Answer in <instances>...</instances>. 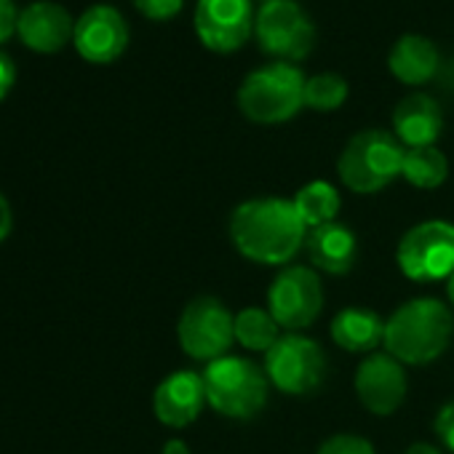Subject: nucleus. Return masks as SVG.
<instances>
[{"label":"nucleus","mask_w":454,"mask_h":454,"mask_svg":"<svg viewBox=\"0 0 454 454\" xmlns=\"http://www.w3.org/2000/svg\"><path fill=\"white\" fill-rule=\"evenodd\" d=\"M231 239L252 262L286 265L308 241V227L292 200L254 198L233 211Z\"/></svg>","instance_id":"1"},{"label":"nucleus","mask_w":454,"mask_h":454,"mask_svg":"<svg viewBox=\"0 0 454 454\" xmlns=\"http://www.w3.org/2000/svg\"><path fill=\"white\" fill-rule=\"evenodd\" d=\"M454 318L451 310L438 300H411L403 302L385 324L382 345L401 364H430L451 342Z\"/></svg>","instance_id":"2"},{"label":"nucleus","mask_w":454,"mask_h":454,"mask_svg":"<svg viewBox=\"0 0 454 454\" xmlns=\"http://www.w3.org/2000/svg\"><path fill=\"white\" fill-rule=\"evenodd\" d=\"M206 403L233 419H249L262 411L270 390L265 369L249 358L222 356L203 369Z\"/></svg>","instance_id":"3"},{"label":"nucleus","mask_w":454,"mask_h":454,"mask_svg":"<svg viewBox=\"0 0 454 454\" xmlns=\"http://www.w3.org/2000/svg\"><path fill=\"white\" fill-rule=\"evenodd\" d=\"M406 147L382 129L358 131L342 150L337 160L340 179L348 190L372 195L401 176Z\"/></svg>","instance_id":"4"},{"label":"nucleus","mask_w":454,"mask_h":454,"mask_svg":"<svg viewBox=\"0 0 454 454\" xmlns=\"http://www.w3.org/2000/svg\"><path fill=\"white\" fill-rule=\"evenodd\" d=\"M305 105V78L289 62H273L247 75L239 89V107L254 123H284Z\"/></svg>","instance_id":"5"},{"label":"nucleus","mask_w":454,"mask_h":454,"mask_svg":"<svg viewBox=\"0 0 454 454\" xmlns=\"http://www.w3.org/2000/svg\"><path fill=\"white\" fill-rule=\"evenodd\" d=\"M395 260L409 281H449L454 273V224L441 219L414 224L401 239Z\"/></svg>","instance_id":"6"},{"label":"nucleus","mask_w":454,"mask_h":454,"mask_svg":"<svg viewBox=\"0 0 454 454\" xmlns=\"http://www.w3.org/2000/svg\"><path fill=\"white\" fill-rule=\"evenodd\" d=\"M176 337L190 358L211 364L231 350L236 340V316L214 297H198L182 310Z\"/></svg>","instance_id":"7"},{"label":"nucleus","mask_w":454,"mask_h":454,"mask_svg":"<svg viewBox=\"0 0 454 454\" xmlns=\"http://www.w3.org/2000/svg\"><path fill=\"white\" fill-rule=\"evenodd\" d=\"M265 374L278 390L289 395H308L326 374V356L316 340L289 332L265 353Z\"/></svg>","instance_id":"8"},{"label":"nucleus","mask_w":454,"mask_h":454,"mask_svg":"<svg viewBox=\"0 0 454 454\" xmlns=\"http://www.w3.org/2000/svg\"><path fill=\"white\" fill-rule=\"evenodd\" d=\"M254 33L265 54L289 65L305 59L316 43V27L294 0H268V4H262Z\"/></svg>","instance_id":"9"},{"label":"nucleus","mask_w":454,"mask_h":454,"mask_svg":"<svg viewBox=\"0 0 454 454\" xmlns=\"http://www.w3.org/2000/svg\"><path fill=\"white\" fill-rule=\"evenodd\" d=\"M324 308V286L310 268H286L268 289V310L286 332L308 329Z\"/></svg>","instance_id":"10"},{"label":"nucleus","mask_w":454,"mask_h":454,"mask_svg":"<svg viewBox=\"0 0 454 454\" xmlns=\"http://www.w3.org/2000/svg\"><path fill=\"white\" fill-rule=\"evenodd\" d=\"M192 22L206 49L231 54L249 41L257 14L252 0H198Z\"/></svg>","instance_id":"11"},{"label":"nucleus","mask_w":454,"mask_h":454,"mask_svg":"<svg viewBox=\"0 0 454 454\" xmlns=\"http://www.w3.org/2000/svg\"><path fill=\"white\" fill-rule=\"evenodd\" d=\"M73 43H75L78 54L86 62L110 65L129 46V25H126V20L121 17L118 9L99 4V6L86 9L78 17Z\"/></svg>","instance_id":"12"},{"label":"nucleus","mask_w":454,"mask_h":454,"mask_svg":"<svg viewBox=\"0 0 454 454\" xmlns=\"http://www.w3.org/2000/svg\"><path fill=\"white\" fill-rule=\"evenodd\" d=\"M356 393L372 414H393L406 398V374L390 353L369 356L356 372Z\"/></svg>","instance_id":"13"},{"label":"nucleus","mask_w":454,"mask_h":454,"mask_svg":"<svg viewBox=\"0 0 454 454\" xmlns=\"http://www.w3.org/2000/svg\"><path fill=\"white\" fill-rule=\"evenodd\" d=\"M73 17L65 6L51 4V0H38V4H30L25 12H20L17 35L27 49L38 54H54L65 49L67 41H73Z\"/></svg>","instance_id":"14"},{"label":"nucleus","mask_w":454,"mask_h":454,"mask_svg":"<svg viewBox=\"0 0 454 454\" xmlns=\"http://www.w3.org/2000/svg\"><path fill=\"white\" fill-rule=\"evenodd\" d=\"M206 403L203 377L195 372H174L168 374L153 395L155 417L168 427H187L198 419Z\"/></svg>","instance_id":"15"},{"label":"nucleus","mask_w":454,"mask_h":454,"mask_svg":"<svg viewBox=\"0 0 454 454\" xmlns=\"http://www.w3.org/2000/svg\"><path fill=\"white\" fill-rule=\"evenodd\" d=\"M308 257L313 268L329 273V276H345L358 257V244L353 231H348L340 222H329L321 227H313L305 241Z\"/></svg>","instance_id":"16"},{"label":"nucleus","mask_w":454,"mask_h":454,"mask_svg":"<svg viewBox=\"0 0 454 454\" xmlns=\"http://www.w3.org/2000/svg\"><path fill=\"white\" fill-rule=\"evenodd\" d=\"M443 126V115L435 99L427 94H409L393 113L395 139L406 147H430Z\"/></svg>","instance_id":"17"},{"label":"nucleus","mask_w":454,"mask_h":454,"mask_svg":"<svg viewBox=\"0 0 454 454\" xmlns=\"http://www.w3.org/2000/svg\"><path fill=\"white\" fill-rule=\"evenodd\" d=\"M387 67H390V73L401 83L422 86L430 78H435L438 70H441L438 49L427 38H422V35H403L390 49Z\"/></svg>","instance_id":"18"},{"label":"nucleus","mask_w":454,"mask_h":454,"mask_svg":"<svg viewBox=\"0 0 454 454\" xmlns=\"http://www.w3.org/2000/svg\"><path fill=\"white\" fill-rule=\"evenodd\" d=\"M332 340L350 353L374 350L385 340V321L374 310L348 308L332 321Z\"/></svg>","instance_id":"19"},{"label":"nucleus","mask_w":454,"mask_h":454,"mask_svg":"<svg viewBox=\"0 0 454 454\" xmlns=\"http://www.w3.org/2000/svg\"><path fill=\"white\" fill-rule=\"evenodd\" d=\"M292 203H294L300 219L305 222V227L313 231V227L334 222V216L340 211V192L329 182H310L302 190H297Z\"/></svg>","instance_id":"20"},{"label":"nucleus","mask_w":454,"mask_h":454,"mask_svg":"<svg viewBox=\"0 0 454 454\" xmlns=\"http://www.w3.org/2000/svg\"><path fill=\"white\" fill-rule=\"evenodd\" d=\"M446 174H449V163L438 147H433V145L430 147H406L401 176L409 179L414 187L433 190V187L443 184Z\"/></svg>","instance_id":"21"},{"label":"nucleus","mask_w":454,"mask_h":454,"mask_svg":"<svg viewBox=\"0 0 454 454\" xmlns=\"http://www.w3.org/2000/svg\"><path fill=\"white\" fill-rule=\"evenodd\" d=\"M278 324L270 316V310H260V308H244L236 316V340L247 348V350H262L268 353L276 342H278Z\"/></svg>","instance_id":"22"},{"label":"nucleus","mask_w":454,"mask_h":454,"mask_svg":"<svg viewBox=\"0 0 454 454\" xmlns=\"http://www.w3.org/2000/svg\"><path fill=\"white\" fill-rule=\"evenodd\" d=\"M348 99V83L337 73H318L305 81V105L321 113L337 110Z\"/></svg>","instance_id":"23"},{"label":"nucleus","mask_w":454,"mask_h":454,"mask_svg":"<svg viewBox=\"0 0 454 454\" xmlns=\"http://www.w3.org/2000/svg\"><path fill=\"white\" fill-rule=\"evenodd\" d=\"M316 454H374V446L361 438V435H350V433H340L326 438Z\"/></svg>","instance_id":"24"},{"label":"nucleus","mask_w":454,"mask_h":454,"mask_svg":"<svg viewBox=\"0 0 454 454\" xmlns=\"http://www.w3.org/2000/svg\"><path fill=\"white\" fill-rule=\"evenodd\" d=\"M134 6L147 17V20H155V22H163V20H171L182 12L184 0H134Z\"/></svg>","instance_id":"25"},{"label":"nucleus","mask_w":454,"mask_h":454,"mask_svg":"<svg viewBox=\"0 0 454 454\" xmlns=\"http://www.w3.org/2000/svg\"><path fill=\"white\" fill-rule=\"evenodd\" d=\"M435 433L449 451H454V401L446 403L435 417Z\"/></svg>","instance_id":"26"},{"label":"nucleus","mask_w":454,"mask_h":454,"mask_svg":"<svg viewBox=\"0 0 454 454\" xmlns=\"http://www.w3.org/2000/svg\"><path fill=\"white\" fill-rule=\"evenodd\" d=\"M20 12L14 6V0H0V43H6L17 33Z\"/></svg>","instance_id":"27"},{"label":"nucleus","mask_w":454,"mask_h":454,"mask_svg":"<svg viewBox=\"0 0 454 454\" xmlns=\"http://www.w3.org/2000/svg\"><path fill=\"white\" fill-rule=\"evenodd\" d=\"M14 83H17V67L6 54H0V102L9 97Z\"/></svg>","instance_id":"28"},{"label":"nucleus","mask_w":454,"mask_h":454,"mask_svg":"<svg viewBox=\"0 0 454 454\" xmlns=\"http://www.w3.org/2000/svg\"><path fill=\"white\" fill-rule=\"evenodd\" d=\"M14 231V208L9 203V198L0 192V244H4Z\"/></svg>","instance_id":"29"},{"label":"nucleus","mask_w":454,"mask_h":454,"mask_svg":"<svg viewBox=\"0 0 454 454\" xmlns=\"http://www.w3.org/2000/svg\"><path fill=\"white\" fill-rule=\"evenodd\" d=\"M441 86L454 94V59L446 67H441Z\"/></svg>","instance_id":"30"},{"label":"nucleus","mask_w":454,"mask_h":454,"mask_svg":"<svg viewBox=\"0 0 454 454\" xmlns=\"http://www.w3.org/2000/svg\"><path fill=\"white\" fill-rule=\"evenodd\" d=\"M163 454H190V451H187V443H184V441L171 438V441L163 446Z\"/></svg>","instance_id":"31"},{"label":"nucleus","mask_w":454,"mask_h":454,"mask_svg":"<svg viewBox=\"0 0 454 454\" xmlns=\"http://www.w3.org/2000/svg\"><path fill=\"white\" fill-rule=\"evenodd\" d=\"M403 454H441V451L430 443H411Z\"/></svg>","instance_id":"32"},{"label":"nucleus","mask_w":454,"mask_h":454,"mask_svg":"<svg viewBox=\"0 0 454 454\" xmlns=\"http://www.w3.org/2000/svg\"><path fill=\"white\" fill-rule=\"evenodd\" d=\"M446 292H449V300H451V305H454V273L449 276V284H446Z\"/></svg>","instance_id":"33"},{"label":"nucleus","mask_w":454,"mask_h":454,"mask_svg":"<svg viewBox=\"0 0 454 454\" xmlns=\"http://www.w3.org/2000/svg\"><path fill=\"white\" fill-rule=\"evenodd\" d=\"M265 4H268V0H265Z\"/></svg>","instance_id":"34"}]
</instances>
